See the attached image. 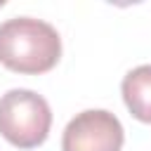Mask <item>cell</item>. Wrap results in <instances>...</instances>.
<instances>
[{
	"label": "cell",
	"mask_w": 151,
	"mask_h": 151,
	"mask_svg": "<svg viewBox=\"0 0 151 151\" xmlns=\"http://www.w3.org/2000/svg\"><path fill=\"white\" fill-rule=\"evenodd\" d=\"M61 57L57 28L42 19L12 17L0 24V64L17 73H45Z\"/></svg>",
	"instance_id": "obj_1"
},
{
	"label": "cell",
	"mask_w": 151,
	"mask_h": 151,
	"mask_svg": "<svg viewBox=\"0 0 151 151\" xmlns=\"http://www.w3.org/2000/svg\"><path fill=\"white\" fill-rule=\"evenodd\" d=\"M52 127V111L33 90H9L0 97V134L17 149L40 146Z\"/></svg>",
	"instance_id": "obj_2"
},
{
	"label": "cell",
	"mask_w": 151,
	"mask_h": 151,
	"mask_svg": "<svg viewBox=\"0 0 151 151\" xmlns=\"http://www.w3.org/2000/svg\"><path fill=\"white\" fill-rule=\"evenodd\" d=\"M125 132L120 120L104 109H87L68 120L61 151H120Z\"/></svg>",
	"instance_id": "obj_3"
},
{
	"label": "cell",
	"mask_w": 151,
	"mask_h": 151,
	"mask_svg": "<svg viewBox=\"0 0 151 151\" xmlns=\"http://www.w3.org/2000/svg\"><path fill=\"white\" fill-rule=\"evenodd\" d=\"M120 92L130 113L142 123H151V64L132 68L123 78Z\"/></svg>",
	"instance_id": "obj_4"
}]
</instances>
